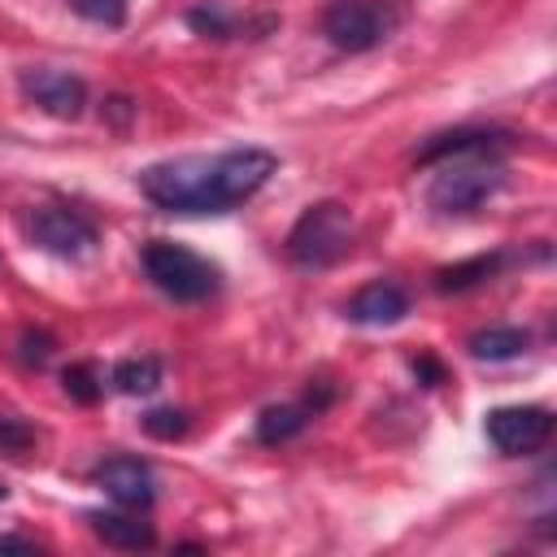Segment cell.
I'll return each mask as SVG.
<instances>
[{
    "label": "cell",
    "mask_w": 557,
    "mask_h": 557,
    "mask_svg": "<svg viewBox=\"0 0 557 557\" xmlns=\"http://www.w3.org/2000/svg\"><path fill=\"white\" fill-rule=\"evenodd\" d=\"M396 26V13L379 0H331L322 13V35L339 52H370L379 48Z\"/></svg>",
    "instance_id": "5b68a950"
},
{
    "label": "cell",
    "mask_w": 557,
    "mask_h": 557,
    "mask_svg": "<svg viewBox=\"0 0 557 557\" xmlns=\"http://www.w3.org/2000/svg\"><path fill=\"white\" fill-rule=\"evenodd\" d=\"M505 187V165L496 161V152H461V157H444L440 174L426 187V200L435 213H470L483 200H492Z\"/></svg>",
    "instance_id": "7a4b0ae2"
},
{
    "label": "cell",
    "mask_w": 557,
    "mask_h": 557,
    "mask_svg": "<svg viewBox=\"0 0 557 557\" xmlns=\"http://www.w3.org/2000/svg\"><path fill=\"white\" fill-rule=\"evenodd\" d=\"M309 426V405H270L257 418V440L261 444H287Z\"/></svg>",
    "instance_id": "5bb4252c"
},
{
    "label": "cell",
    "mask_w": 557,
    "mask_h": 557,
    "mask_svg": "<svg viewBox=\"0 0 557 557\" xmlns=\"http://www.w3.org/2000/svg\"><path fill=\"white\" fill-rule=\"evenodd\" d=\"M500 265H505V257H500V252H483V257H470V261L444 265V270L435 274V287H440V292H466V287H474V283L492 278Z\"/></svg>",
    "instance_id": "9a60e30c"
},
{
    "label": "cell",
    "mask_w": 557,
    "mask_h": 557,
    "mask_svg": "<svg viewBox=\"0 0 557 557\" xmlns=\"http://www.w3.org/2000/svg\"><path fill=\"white\" fill-rule=\"evenodd\" d=\"M278 157L265 148H226V152H187L139 170V191L165 213H231L252 200Z\"/></svg>",
    "instance_id": "6da1fadb"
},
{
    "label": "cell",
    "mask_w": 557,
    "mask_h": 557,
    "mask_svg": "<svg viewBox=\"0 0 557 557\" xmlns=\"http://www.w3.org/2000/svg\"><path fill=\"white\" fill-rule=\"evenodd\" d=\"M413 374H418V379H426V387H435V383L444 379V370H440V366H435L431 357H422V361H413Z\"/></svg>",
    "instance_id": "603a6c76"
},
{
    "label": "cell",
    "mask_w": 557,
    "mask_h": 557,
    "mask_svg": "<svg viewBox=\"0 0 557 557\" xmlns=\"http://www.w3.org/2000/svg\"><path fill=\"white\" fill-rule=\"evenodd\" d=\"M344 313H348L352 322H361V326H392V322H400V318L409 313V296H405L400 283L374 278V283H366V287L344 305Z\"/></svg>",
    "instance_id": "30bf717a"
},
{
    "label": "cell",
    "mask_w": 557,
    "mask_h": 557,
    "mask_svg": "<svg viewBox=\"0 0 557 557\" xmlns=\"http://www.w3.org/2000/svg\"><path fill=\"white\" fill-rule=\"evenodd\" d=\"M26 231H30V244H39L52 257H83V252L96 248V226L78 209H65V205L30 209Z\"/></svg>",
    "instance_id": "52a82bcc"
},
{
    "label": "cell",
    "mask_w": 557,
    "mask_h": 557,
    "mask_svg": "<svg viewBox=\"0 0 557 557\" xmlns=\"http://www.w3.org/2000/svg\"><path fill=\"white\" fill-rule=\"evenodd\" d=\"M61 387H65V396H70V400H78V405H96V400H100V392H104V383H100L96 366H87V361L65 366Z\"/></svg>",
    "instance_id": "e0dca14e"
},
{
    "label": "cell",
    "mask_w": 557,
    "mask_h": 557,
    "mask_svg": "<svg viewBox=\"0 0 557 557\" xmlns=\"http://www.w3.org/2000/svg\"><path fill=\"white\" fill-rule=\"evenodd\" d=\"M30 440H35V435H30L22 422H0V448H9V453H22Z\"/></svg>",
    "instance_id": "7402d4cb"
},
{
    "label": "cell",
    "mask_w": 557,
    "mask_h": 557,
    "mask_svg": "<svg viewBox=\"0 0 557 557\" xmlns=\"http://www.w3.org/2000/svg\"><path fill=\"white\" fill-rule=\"evenodd\" d=\"M527 344H531V335L522 326H483L466 339L470 357H479V361H509V357L527 352Z\"/></svg>",
    "instance_id": "4fadbf2b"
},
{
    "label": "cell",
    "mask_w": 557,
    "mask_h": 557,
    "mask_svg": "<svg viewBox=\"0 0 557 557\" xmlns=\"http://www.w3.org/2000/svg\"><path fill=\"white\" fill-rule=\"evenodd\" d=\"M48 357H52V339H48L44 331H26V335H22V361L44 366Z\"/></svg>",
    "instance_id": "44dd1931"
},
{
    "label": "cell",
    "mask_w": 557,
    "mask_h": 557,
    "mask_svg": "<svg viewBox=\"0 0 557 557\" xmlns=\"http://www.w3.org/2000/svg\"><path fill=\"white\" fill-rule=\"evenodd\" d=\"M87 522H91V531L109 548H122V553L152 548V527L139 522V518H131V513H104V509H96V513H87Z\"/></svg>",
    "instance_id": "7c38bea8"
},
{
    "label": "cell",
    "mask_w": 557,
    "mask_h": 557,
    "mask_svg": "<svg viewBox=\"0 0 557 557\" xmlns=\"http://www.w3.org/2000/svg\"><path fill=\"white\" fill-rule=\"evenodd\" d=\"M187 413L183 409H152V413H144V431L152 435V440H183L187 435Z\"/></svg>",
    "instance_id": "ac0fdd59"
},
{
    "label": "cell",
    "mask_w": 557,
    "mask_h": 557,
    "mask_svg": "<svg viewBox=\"0 0 557 557\" xmlns=\"http://www.w3.org/2000/svg\"><path fill=\"white\" fill-rule=\"evenodd\" d=\"M22 91L30 104H39L44 113L52 117H78L83 104H87V83L70 70H52V65H39V70H22Z\"/></svg>",
    "instance_id": "ba28073f"
},
{
    "label": "cell",
    "mask_w": 557,
    "mask_h": 557,
    "mask_svg": "<svg viewBox=\"0 0 557 557\" xmlns=\"http://www.w3.org/2000/svg\"><path fill=\"white\" fill-rule=\"evenodd\" d=\"M144 274L152 278L157 292H165L178 305L209 300L218 292V283H222L213 261H205L200 252H191L183 244H170V239H152L144 248Z\"/></svg>",
    "instance_id": "277c9868"
},
{
    "label": "cell",
    "mask_w": 557,
    "mask_h": 557,
    "mask_svg": "<svg viewBox=\"0 0 557 557\" xmlns=\"http://www.w3.org/2000/svg\"><path fill=\"white\" fill-rule=\"evenodd\" d=\"M4 496H9V487H4V483H0V500H4Z\"/></svg>",
    "instance_id": "d4e9b609"
},
{
    "label": "cell",
    "mask_w": 557,
    "mask_h": 557,
    "mask_svg": "<svg viewBox=\"0 0 557 557\" xmlns=\"http://www.w3.org/2000/svg\"><path fill=\"white\" fill-rule=\"evenodd\" d=\"M187 26H191L196 35H205V39H226V35L235 30L231 17L218 13V9H191V13H187Z\"/></svg>",
    "instance_id": "ffe728a7"
},
{
    "label": "cell",
    "mask_w": 557,
    "mask_h": 557,
    "mask_svg": "<svg viewBox=\"0 0 557 557\" xmlns=\"http://www.w3.org/2000/svg\"><path fill=\"white\" fill-rule=\"evenodd\" d=\"M113 387L126 396H148L161 387V361L157 357H126L113 366Z\"/></svg>",
    "instance_id": "2e32d148"
},
{
    "label": "cell",
    "mask_w": 557,
    "mask_h": 557,
    "mask_svg": "<svg viewBox=\"0 0 557 557\" xmlns=\"http://www.w3.org/2000/svg\"><path fill=\"white\" fill-rule=\"evenodd\" d=\"M96 483L122 509H148L157 500V479H152L148 461H139V457H109V461H100L96 466Z\"/></svg>",
    "instance_id": "9c48e42d"
},
{
    "label": "cell",
    "mask_w": 557,
    "mask_h": 557,
    "mask_svg": "<svg viewBox=\"0 0 557 557\" xmlns=\"http://www.w3.org/2000/svg\"><path fill=\"white\" fill-rule=\"evenodd\" d=\"M352 244V213L339 200H318L309 205L296 226L287 231V257L300 270H326L335 265Z\"/></svg>",
    "instance_id": "3957f363"
},
{
    "label": "cell",
    "mask_w": 557,
    "mask_h": 557,
    "mask_svg": "<svg viewBox=\"0 0 557 557\" xmlns=\"http://www.w3.org/2000/svg\"><path fill=\"white\" fill-rule=\"evenodd\" d=\"M509 135L496 131V126H457V131H444L435 139H426L418 148V161L431 165V161H444V157H461V152H496Z\"/></svg>",
    "instance_id": "8fae6325"
},
{
    "label": "cell",
    "mask_w": 557,
    "mask_h": 557,
    "mask_svg": "<svg viewBox=\"0 0 557 557\" xmlns=\"http://www.w3.org/2000/svg\"><path fill=\"white\" fill-rule=\"evenodd\" d=\"M0 553H35V540H22V535H0Z\"/></svg>",
    "instance_id": "cb8c5ba5"
},
{
    "label": "cell",
    "mask_w": 557,
    "mask_h": 557,
    "mask_svg": "<svg viewBox=\"0 0 557 557\" xmlns=\"http://www.w3.org/2000/svg\"><path fill=\"white\" fill-rule=\"evenodd\" d=\"M70 9L96 26H122L126 22V0H70Z\"/></svg>",
    "instance_id": "d6986e66"
},
{
    "label": "cell",
    "mask_w": 557,
    "mask_h": 557,
    "mask_svg": "<svg viewBox=\"0 0 557 557\" xmlns=\"http://www.w3.org/2000/svg\"><path fill=\"white\" fill-rule=\"evenodd\" d=\"M487 440L496 453L505 457H527V453H540L553 435V413L544 405H500L487 413L483 422Z\"/></svg>",
    "instance_id": "8992f818"
}]
</instances>
